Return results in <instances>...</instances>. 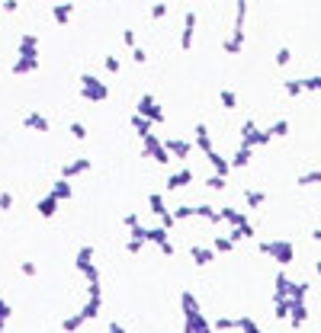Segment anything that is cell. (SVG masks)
I'll use <instances>...</instances> for the list:
<instances>
[{"mask_svg":"<svg viewBox=\"0 0 321 333\" xmlns=\"http://www.w3.org/2000/svg\"><path fill=\"white\" fill-rule=\"evenodd\" d=\"M39 215H45V218H52L55 211H58V196H49V199H39Z\"/></svg>","mask_w":321,"mask_h":333,"instance_id":"7a4b0ae2","label":"cell"},{"mask_svg":"<svg viewBox=\"0 0 321 333\" xmlns=\"http://www.w3.org/2000/svg\"><path fill=\"white\" fill-rule=\"evenodd\" d=\"M71 135H74V138H87V128L84 125H71Z\"/></svg>","mask_w":321,"mask_h":333,"instance_id":"9c48e42d","label":"cell"},{"mask_svg":"<svg viewBox=\"0 0 321 333\" xmlns=\"http://www.w3.org/2000/svg\"><path fill=\"white\" fill-rule=\"evenodd\" d=\"M90 256H93V250H90V247H87V250H80V256H77V266H80V269H87V266H90Z\"/></svg>","mask_w":321,"mask_h":333,"instance_id":"8992f818","label":"cell"},{"mask_svg":"<svg viewBox=\"0 0 321 333\" xmlns=\"http://www.w3.org/2000/svg\"><path fill=\"white\" fill-rule=\"evenodd\" d=\"M52 196H58V199H68V196H71V183L58 180V183H55V189H52Z\"/></svg>","mask_w":321,"mask_h":333,"instance_id":"277c9868","label":"cell"},{"mask_svg":"<svg viewBox=\"0 0 321 333\" xmlns=\"http://www.w3.org/2000/svg\"><path fill=\"white\" fill-rule=\"evenodd\" d=\"M84 93L90 100H103L106 97V87L103 83H93V77H84Z\"/></svg>","mask_w":321,"mask_h":333,"instance_id":"6da1fadb","label":"cell"},{"mask_svg":"<svg viewBox=\"0 0 321 333\" xmlns=\"http://www.w3.org/2000/svg\"><path fill=\"white\" fill-rule=\"evenodd\" d=\"M74 327H80V317H68L65 320V330H74Z\"/></svg>","mask_w":321,"mask_h":333,"instance_id":"30bf717a","label":"cell"},{"mask_svg":"<svg viewBox=\"0 0 321 333\" xmlns=\"http://www.w3.org/2000/svg\"><path fill=\"white\" fill-rule=\"evenodd\" d=\"M32 67H35V61H32V58H26V61H16L13 70H16V74H23V70H32Z\"/></svg>","mask_w":321,"mask_h":333,"instance_id":"52a82bcc","label":"cell"},{"mask_svg":"<svg viewBox=\"0 0 321 333\" xmlns=\"http://www.w3.org/2000/svg\"><path fill=\"white\" fill-rule=\"evenodd\" d=\"M10 205H13V196L4 193V196H0V211H10Z\"/></svg>","mask_w":321,"mask_h":333,"instance_id":"ba28073f","label":"cell"},{"mask_svg":"<svg viewBox=\"0 0 321 333\" xmlns=\"http://www.w3.org/2000/svg\"><path fill=\"white\" fill-rule=\"evenodd\" d=\"M87 167H90L87 160H77V163H68V167H65V176H74V173H84V170H87Z\"/></svg>","mask_w":321,"mask_h":333,"instance_id":"5b68a950","label":"cell"},{"mask_svg":"<svg viewBox=\"0 0 321 333\" xmlns=\"http://www.w3.org/2000/svg\"><path fill=\"white\" fill-rule=\"evenodd\" d=\"M23 122H26L29 128H39V132H49V118H45V115H26V118H23Z\"/></svg>","mask_w":321,"mask_h":333,"instance_id":"3957f363","label":"cell"}]
</instances>
